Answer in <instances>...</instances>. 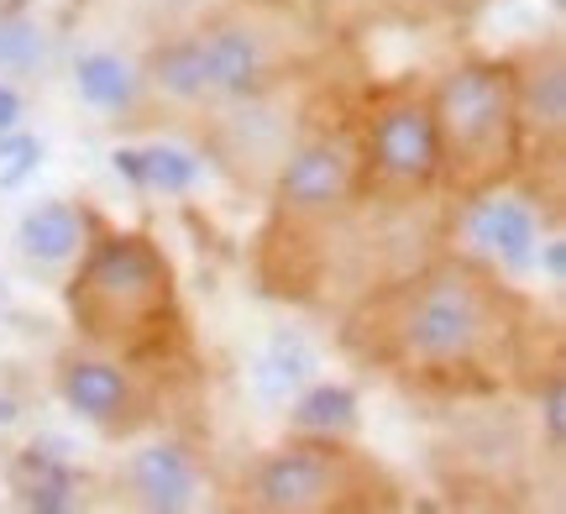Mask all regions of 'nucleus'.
Instances as JSON below:
<instances>
[{
	"label": "nucleus",
	"mask_w": 566,
	"mask_h": 514,
	"mask_svg": "<svg viewBox=\"0 0 566 514\" xmlns=\"http://www.w3.org/2000/svg\"><path fill=\"white\" fill-rule=\"evenodd\" d=\"M399 489L378 462L352 452L342 436H304L268 452L247 478V510L325 514V510H394Z\"/></svg>",
	"instance_id": "obj_4"
},
{
	"label": "nucleus",
	"mask_w": 566,
	"mask_h": 514,
	"mask_svg": "<svg viewBox=\"0 0 566 514\" xmlns=\"http://www.w3.org/2000/svg\"><path fill=\"white\" fill-rule=\"evenodd\" d=\"M535 310L525 294L472 258H430L399 279L363 289L342 342L420 394H499L530 363Z\"/></svg>",
	"instance_id": "obj_1"
},
{
	"label": "nucleus",
	"mask_w": 566,
	"mask_h": 514,
	"mask_svg": "<svg viewBox=\"0 0 566 514\" xmlns=\"http://www.w3.org/2000/svg\"><path fill=\"white\" fill-rule=\"evenodd\" d=\"M294 426L304 436H352L357 431V394L342 384H315L294 399Z\"/></svg>",
	"instance_id": "obj_17"
},
{
	"label": "nucleus",
	"mask_w": 566,
	"mask_h": 514,
	"mask_svg": "<svg viewBox=\"0 0 566 514\" xmlns=\"http://www.w3.org/2000/svg\"><path fill=\"white\" fill-rule=\"evenodd\" d=\"M17 242L32 263H69V258L84 248V216L74 206H63V200L32 206L21 216Z\"/></svg>",
	"instance_id": "obj_12"
},
{
	"label": "nucleus",
	"mask_w": 566,
	"mask_h": 514,
	"mask_svg": "<svg viewBox=\"0 0 566 514\" xmlns=\"http://www.w3.org/2000/svg\"><path fill=\"white\" fill-rule=\"evenodd\" d=\"M551 6H556V11H562V6H566V0H551Z\"/></svg>",
	"instance_id": "obj_24"
},
{
	"label": "nucleus",
	"mask_w": 566,
	"mask_h": 514,
	"mask_svg": "<svg viewBox=\"0 0 566 514\" xmlns=\"http://www.w3.org/2000/svg\"><path fill=\"white\" fill-rule=\"evenodd\" d=\"M467 237L478 242L483 252H493L499 263L525 268L535 258V242H541V216L525 200H509V195H478L467 200Z\"/></svg>",
	"instance_id": "obj_10"
},
{
	"label": "nucleus",
	"mask_w": 566,
	"mask_h": 514,
	"mask_svg": "<svg viewBox=\"0 0 566 514\" xmlns=\"http://www.w3.org/2000/svg\"><path fill=\"white\" fill-rule=\"evenodd\" d=\"M17 122H21V95L11 84H0V132H17Z\"/></svg>",
	"instance_id": "obj_21"
},
{
	"label": "nucleus",
	"mask_w": 566,
	"mask_h": 514,
	"mask_svg": "<svg viewBox=\"0 0 566 514\" xmlns=\"http://www.w3.org/2000/svg\"><path fill=\"white\" fill-rule=\"evenodd\" d=\"M126 489L137 499L142 510H158V514H179L195 504V489H200V473L184 447L174 441H158L126 462Z\"/></svg>",
	"instance_id": "obj_11"
},
{
	"label": "nucleus",
	"mask_w": 566,
	"mask_h": 514,
	"mask_svg": "<svg viewBox=\"0 0 566 514\" xmlns=\"http://www.w3.org/2000/svg\"><path fill=\"white\" fill-rule=\"evenodd\" d=\"M514 84V132H520V168H546L551 185L562 189L566 164V53L562 38L535 42L509 59Z\"/></svg>",
	"instance_id": "obj_7"
},
{
	"label": "nucleus",
	"mask_w": 566,
	"mask_h": 514,
	"mask_svg": "<svg viewBox=\"0 0 566 514\" xmlns=\"http://www.w3.org/2000/svg\"><path fill=\"white\" fill-rule=\"evenodd\" d=\"M147 80L158 84L168 101H184V105H200L210 101V80H205V53L195 32L184 38H168L147 53Z\"/></svg>",
	"instance_id": "obj_14"
},
{
	"label": "nucleus",
	"mask_w": 566,
	"mask_h": 514,
	"mask_svg": "<svg viewBox=\"0 0 566 514\" xmlns=\"http://www.w3.org/2000/svg\"><path fill=\"white\" fill-rule=\"evenodd\" d=\"M59 389L69 399V410L84 415L90 426H105V431H126L132 426V378H126L116 363H101V357H69L59 373Z\"/></svg>",
	"instance_id": "obj_9"
},
{
	"label": "nucleus",
	"mask_w": 566,
	"mask_h": 514,
	"mask_svg": "<svg viewBox=\"0 0 566 514\" xmlns=\"http://www.w3.org/2000/svg\"><path fill=\"white\" fill-rule=\"evenodd\" d=\"M546 273H551V284H562L566 279V248L562 242H546Z\"/></svg>",
	"instance_id": "obj_22"
},
{
	"label": "nucleus",
	"mask_w": 566,
	"mask_h": 514,
	"mask_svg": "<svg viewBox=\"0 0 566 514\" xmlns=\"http://www.w3.org/2000/svg\"><path fill=\"white\" fill-rule=\"evenodd\" d=\"M74 84H80L84 101L101 105V111L137 105V74H132L116 53H84V59L74 63Z\"/></svg>",
	"instance_id": "obj_16"
},
{
	"label": "nucleus",
	"mask_w": 566,
	"mask_h": 514,
	"mask_svg": "<svg viewBox=\"0 0 566 514\" xmlns=\"http://www.w3.org/2000/svg\"><path fill=\"white\" fill-rule=\"evenodd\" d=\"M541 426H546V452L562 457V447H566V378H562V368H551L546 384H541Z\"/></svg>",
	"instance_id": "obj_20"
},
{
	"label": "nucleus",
	"mask_w": 566,
	"mask_h": 514,
	"mask_svg": "<svg viewBox=\"0 0 566 514\" xmlns=\"http://www.w3.org/2000/svg\"><path fill=\"white\" fill-rule=\"evenodd\" d=\"M42 59H48V38H42L38 21H27V17L0 21V69L27 74V69H38Z\"/></svg>",
	"instance_id": "obj_19"
},
{
	"label": "nucleus",
	"mask_w": 566,
	"mask_h": 514,
	"mask_svg": "<svg viewBox=\"0 0 566 514\" xmlns=\"http://www.w3.org/2000/svg\"><path fill=\"white\" fill-rule=\"evenodd\" d=\"M363 200V137L352 122L310 126L279 158L273 216L279 221H331Z\"/></svg>",
	"instance_id": "obj_6"
},
{
	"label": "nucleus",
	"mask_w": 566,
	"mask_h": 514,
	"mask_svg": "<svg viewBox=\"0 0 566 514\" xmlns=\"http://www.w3.org/2000/svg\"><path fill=\"white\" fill-rule=\"evenodd\" d=\"M11 489L27 510L42 514H63L74 510V473L59 452H42V447H27V452L11 462Z\"/></svg>",
	"instance_id": "obj_13"
},
{
	"label": "nucleus",
	"mask_w": 566,
	"mask_h": 514,
	"mask_svg": "<svg viewBox=\"0 0 566 514\" xmlns=\"http://www.w3.org/2000/svg\"><path fill=\"white\" fill-rule=\"evenodd\" d=\"M357 137H363V200L409 206L441 179L430 95H420L415 84L378 90L357 122Z\"/></svg>",
	"instance_id": "obj_5"
},
{
	"label": "nucleus",
	"mask_w": 566,
	"mask_h": 514,
	"mask_svg": "<svg viewBox=\"0 0 566 514\" xmlns=\"http://www.w3.org/2000/svg\"><path fill=\"white\" fill-rule=\"evenodd\" d=\"M195 42L205 53V80H210V101H247V95H268L283 80V48L263 21L252 17H210L195 27Z\"/></svg>",
	"instance_id": "obj_8"
},
{
	"label": "nucleus",
	"mask_w": 566,
	"mask_h": 514,
	"mask_svg": "<svg viewBox=\"0 0 566 514\" xmlns=\"http://www.w3.org/2000/svg\"><path fill=\"white\" fill-rule=\"evenodd\" d=\"M116 174H126L137 189H158V195H184L200 179V158H189L179 147H122L116 153Z\"/></svg>",
	"instance_id": "obj_15"
},
{
	"label": "nucleus",
	"mask_w": 566,
	"mask_h": 514,
	"mask_svg": "<svg viewBox=\"0 0 566 514\" xmlns=\"http://www.w3.org/2000/svg\"><path fill=\"white\" fill-rule=\"evenodd\" d=\"M11 420H17V405H11V399H0V426H11Z\"/></svg>",
	"instance_id": "obj_23"
},
{
	"label": "nucleus",
	"mask_w": 566,
	"mask_h": 514,
	"mask_svg": "<svg viewBox=\"0 0 566 514\" xmlns=\"http://www.w3.org/2000/svg\"><path fill=\"white\" fill-rule=\"evenodd\" d=\"M441 179L457 200H478L504 189L520 174V132H514V84L509 59H462L430 90Z\"/></svg>",
	"instance_id": "obj_3"
},
{
	"label": "nucleus",
	"mask_w": 566,
	"mask_h": 514,
	"mask_svg": "<svg viewBox=\"0 0 566 514\" xmlns=\"http://www.w3.org/2000/svg\"><path fill=\"white\" fill-rule=\"evenodd\" d=\"M69 315L95 347L147 357L179 331L174 263L142 231H111L69 279Z\"/></svg>",
	"instance_id": "obj_2"
},
{
	"label": "nucleus",
	"mask_w": 566,
	"mask_h": 514,
	"mask_svg": "<svg viewBox=\"0 0 566 514\" xmlns=\"http://www.w3.org/2000/svg\"><path fill=\"white\" fill-rule=\"evenodd\" d=\"M310 368H315V352L304 347L300 336H289V331H283L279 342L268 347V357L258 363V384H263L268 399H283L289 389H300L304 378H310Z\"/></svg>",
	"instance_id": "obj_18"
}]
</instances>
